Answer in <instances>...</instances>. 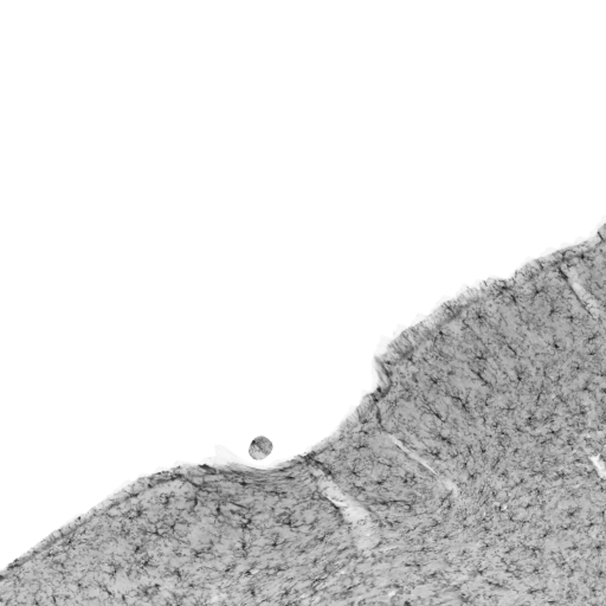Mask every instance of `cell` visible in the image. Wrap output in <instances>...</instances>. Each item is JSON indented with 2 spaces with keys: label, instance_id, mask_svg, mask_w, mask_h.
Segmentation results:
<instances>
[{
  "label": "cell",
  "instance_id": "1",
  "mask_svg": "<svg viewBox=\"0 0 606 606\" xmlns=\"http://www.w3.org/2000/svg\"><path fill=\"white\" fill-rule=\"evenodd\" d=\"M266 439H264L263 444L260 443V438L256 439V441H254V443H252L251 448H250V453H251L252 458H256V459H261L264 458L268 456V453L270 452V450H271V448H268L266 449V447H271V444L265 445L266 443Z\"/></svg>",
  "mask_w": 606,
  "mask_h": 606
}]
</instances>
